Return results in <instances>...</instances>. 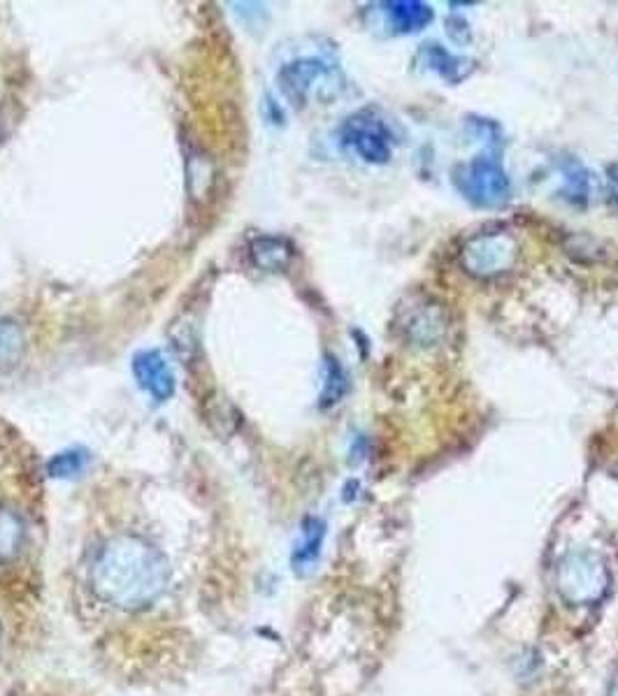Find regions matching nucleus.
Wrapping results in <instances>:
<instances>
[{
	"instance_id": "1",
	"label": "nucleus",
	"mask_w": 618,
	"mask_h": 696,
	"mask_svg": "<svg viewBox=\"0 0 618 696\" xmlns=\"http://www.w3.org/2000/svg\"><path fill=\"white\" fill-rule=\"evenodd\" d=\"M168 583L166 555L135 534H119L91 562V586L119 609H140L161 597Z\"/></svg>"
},
{
	"instance_id": "2",
	"label": "nucleus",
	"mask_w": 618,
	"mask_h": 696,
	"mask_svg": "<svg viewBox=\"0 0 618 696\" xmlns=\"http://www.w3.org/2000/svg\"><path fill=\"white\" fill-rule=\"evenodd\" d=\"M609 588L607 567L598 555L575 550L565 555L558 567V590L575 607L600 601Z\"/></svg>"
},
{
	"instance_id": "3",
	"label": "nucleus",
	"mask_w": 618,
	"mask_h": 696,
	"mask_svg": "<svg viewBox=\"0 0 618 696\" xmlns=\"http://www.w3.org/2000/svg\"><path fill=\"white\" fill-rule=\"evenodd\" d=\"M455 183L461 193L479 207H500L512 196V183L500 162L486 156H479L465 166L458 168Z\"/></svg>"
},
{
	"instance_id": "4",
	"label": "nucleus",
	"mask_w": 618,
	"mask_h": 696,
	"mask_svg": "<svg viewBox=\"0 0 618 696\" xmlns=\"http://www.w3.org/2000/svg\"><path fill=\"white\" fill-rule=\"evenodd\" d=\"M519 255V246L510 235L502 232H486L476 235L463 249V265L474 276H497L507 272Z\"/></svg>"
},
{
	"instance_id": "5",
	"label": "nucleus",
	"mask_w": 618,
	"mask_h": 696,
	"mask_svg": "<svg viewBox=\"0 0 618 696\" xmlns=\"http://www.w3.org/2000/svg\"><path fill=\"white\" fill-rule=\"evenodd\" d=\"M342 137L354 151L368 162H386L391 158V143H388V130L377 119L368 116H352L342 128Z\"/></svg>"
},
{
	"instance_id": "6",
	"label": "nucleus",
	"mask_w": 618,
	"mask_h": 696,
	"mask_svg": "<svg viewBox=\"0 0 618 696\" xmlns=\"http://www.w3.org/2000/svg\"><path fill=\"white\" fill-rule=\"evenodd\" d=\"M133 375L156 402H168L175 394V375L166 356L156 348L133 356Z\"/></svg>"
},
{
	"instance_id": "7",
	"label": "nucleus",
	"mask_w": 618,
	"mask_h": 696,
	"mask_svg": "<svg viewBox=\"0 0 618 696\" xmlns=\"http://www.w3.org/2000/svg\"><path fill=\"white\" fill-rule=\"evenodd\" d=\"M326 77H328V67L322 61L305 59V61H295V63L284 65L280 73V84L293 103L303 105L312 96L314 88H318V84H322Z\"/></svg>"
},
{
	"instance_id": "8",
	"label": "nucleus",
	"mask_w": 618,
	"mask_h": 696,
	"mask_svg": "<svg viewBox=\"0 0 618 696\" xmlns=\"http://www.w3.org/2000/svg\"><path fill=\"white\" fill-rule=\"evenodd\" d=\"M217 183V168L212 158L205 156L200 149H191L187 156V189L191 202L205 204L210 200Z\"/></svg>"
},
{
	"instance_id": "9",
	"label": "nucleus",
	"mask_w": 618,
	"mask_h": 696,
	"mask_svg": "<svg viewBox=\"0 0 618 696\" xmlns=\"http://www.w3.org/2000/svg\"><path fill=\"white\" fill-rule=\"evenodd\" d=\"M249 259L263 272H282L293 261V246L282 238H256L249 244Z\"/></svg>"
},
{
	"instance_id": "10",
	"label": "nucleus",
	"mask_w": 618,
	"mask_h": 696,
	"mask_svg": "<svg viewBox=\"0 0 618 696\" xmlns=\"http://www.w3.org/2000/svg\"><path fill=\"white\" fill-rule=\"evenodd\" d=\"M324 537H326L324 523L316 520V518H307L303 525L301 541H297V546L293 550V565H295L293 569H297V571L312 569V565L318 560V555H322Z\"/></svg>"
},
{
	"instance_id": "11",
	"label": "nucleus",
	"mask_w": 618,
	"mask_h": 696,
	"mask_svg": "<svg viewBox=\"0 0 618 696\" xmlns=\"http://www.w3.org/2000/svg\"><path fill=\"white\" fill-rule=\"evenodd\" d=\"M388 14H391L394 27L400 33H415L426 29L428 23L434 19L432 10L419 0H398V3H386Z\"/></svg>"
},
{
	"instance_id": "12",
	"label": "nucleus",
	"mask_w": 618,
	"mask_h": 696,
	"mask_svg": "<svg viewBox=\"0 0 618 696\" xmlns=\"http://www.w3.org/2000/svg\"><path fill=\"white\" fill-rule=\"evenodd\" d=\"M27 351V337L19 323L12 318H0V375L14 369Z\"/></svg>"
},
{
	"instance_id": "13",
	"label": "nucleus",
	"mask_w": 618,
	"mask_h": 696,
	"mask_svg": "<svg viewBox=\"0 0 618 696\" xmlns=\"http://www.w3.org/2000/svg\"><path fill=\"white\" fill-rule=\"evenodd\" d=\"M27 539V525L17 510L0 506V557H14Z\"/></svg>"
},
{
	"instance_id": "14",
	"label": "nucleus",
	"mask_w": 618,
	"mask_h": 696,
	"mask_svg": "<svg viewBox=\"0 0 618 696\" xmlns=\"http://www.w3.org/2000/svg\"><path fill=\"white\" fill-rule=\"evenodd\" d=\"M88 464V453L84 449H71L54 455L48 464V472L54 478H73L80 476Z\"/></svg>"
},
{
	"instance_id": "15",
	"label": "nucleus",
	"mask_w": 618,
	"mask_h": 696,
	"mask_svg": "<svg viewBox=\"0 0 618 696\" xmlns=\"http://www.w3.org/2000/svg\"><path fill=\"white\" fill-rule=\"evenodd\" d=\"M347 386L349 383H347L345 369H342V365L333 356H326V383L322 390V407L328 409L345 398Z\"/></svg>"
},
{
	"instance_id": "16",
	"label": "nucleus",
	"mask_w": 618,
	"mask_h": 696,
	"mask_svg": "<svg viewBox=\"0 0 618 696\" xmlns=\"http://www.w3.org/2000/svg\"><path fill=\"white\" fill-rule=\"evenodd\" d=\"M423 54H428V63L432 70H438L440 75H444L447 80L455 82V75H453V63H458L451 54H447L440 44H426Z\"/></svg>"
},
{
	"instance_id": "17",
	"label": "nucleus",
	"mask_w": 618,
	"mask_h": 696,
	"mask_svg": "<svg viewBox=\"0 0 618 696\" xmlns=\"http://www.w3.org/2000/svg\"><path fill=\"white\" fill-rule=\"evenodd\" d=\"M609 696H618V676L614 678V683H611V689H609Z\"/></svg>"
},
{
	"instance_id": "18",
	"label": "nucleus",
	"mask_w": 618,
	"mask_h": 696,
	"mask_svg": "<svg viewBox=\"0 0 618 696\" xmlns=\"http://www.w3.org/2000/svg\"><path fill=\"white\" fill-rule=\"evenodd\" d=\"M614 181H616V200H618V177H614Z\"/></svg>"
}]
</instances>
